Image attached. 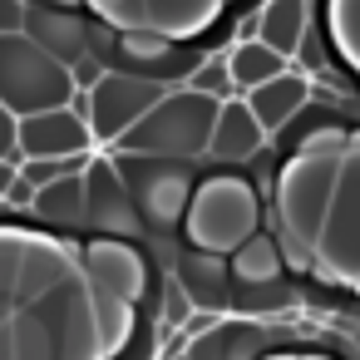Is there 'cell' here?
Segmentation results:
<instances>
[{"label":"cell","instance_id":"cell-18","mask_svg":"<svg viewBox=\"0 0 360 360\" xmlns=\"http://www.w3.org/2000/svg\"><path fill=\"white\" fill-rule=\"evenodd\" d=\"M30 212L50 227H89V183H84V173H70L50 188H40Z\"/></svg>","mask_w":360,"mask_h":360},{"label":"cell","instance_id":"cell-16","mask_svg":"<svg viewBox=\"0 0 360 360\" xmlns=\"http://www.w3.org/2000/svg\"><path fill=\"white\" fill-rule=\"evenodd\" d=\"M70 276H75V266H70V257H65L60 247H50V242H25V252H20V281H15V311L30 306V301H40L45 291H55V286L70 281Z\"/></svg>","mask_w":360,"mask_h":360},{"label":"cell","instance_id":"cell-28","mask_svg":"<svg viewBox=\"0 0 360 360\" xmlns=\"http://www.w3.org/2000/svg\"><path fill=\"white\" fill-rule=\"evenodd\" d=\"M35 193H40L35 183H25V178H15V188L6 193V207H15V212H30V207H35Z\"/></svg>","mask_w":360,"mask_h":360},{"label":"cell","instance_id":"cell-4","mask_svg":"<svg viewBox=\"0 0 360 360\" xmlns=\"http://www.w3.org/2000/svg\"><path fill=\"white\" fill-rule=\"evenodd\" d=\"M114 168L129 183V193H134V202L143 212V227H178V222H188V207H193V193H198L193 163L114 153Z\"/></svg>","mask_w":360,"mask_h":360},{"label":"cell","instance_id":"cell-27","mask_svg":"<svg viewBox=\"0 0 360 360\" xmlns=\"http://www.w3.org/2000/svg\"><path fill=\"white\" fill-rule=\"evenodd\" d=\"M15 134H20V119L0 104V158H25L20 153V143H15Z\"/></svg>","mask_w":360,"mask_h":360},{"label":"cell","instance_id":"cell-33","mask_svg":"<svg viewBox=\"0 0 360 360\" xmlns=\"http://www.w3.org/2000/svg\"><path fill=\"white\" fill-rule=\"evenodd\" d=\"M94 6H99V11H104V6H114V0H94Z\"/></svg>","mask_w":360,"mask_h":360},{"label":"cell","instance_id":"cell-29","mask_svg":"<svg viewBox=\"0 0 360 360\" xmlns=\"http://www.w3.org/2000/svg\"><path fill=\"white\" fill-rule=\"evenodd\" d=\"M25 6H30V0H0V35L25 25Z\"/></svg>","mask_w":360,"mask_h":360},{"label":"cell","instance_id":"cell-3","mask_svg":"<svg viewBox=\"0 0 360 360\" xmlns=\"http://www.w3.org/2000/svg\"><path fill=\"white\" fill-rule=\"evenodd\" d=\"M70 99H75V79L55 55H45L25 30L0 35V104L15 119L65 109Z\"/></svg>","mask_w":360,"mask_h":360},{"label":"cell","instance_id":"cell-9","mask_svg":"<svg viewBox=\"0 0 360 360\" xmlns=\"http://www.w3.org/2000/svg\"><path fill=\"white\" fill-rule=\"evenodd\" d=\"M15 143L25 158H84L94 148V129H89L84 109L65 104V109H45V114L20 119Z\"/></svg>","mask_w":360,"mask_h":360},{"label":"cell","instance_id":"cell-12","mask_svg":"<svg viewBox=\"0 0 360 360\" xmlns=\"http://www.w3.org/2000/svg\"><path fill=\"white\" fill-rule=\"evenodd\" d=\"M262 148H266V129L257 124V114L247 109V99L222 104V109H217V124H212L207 158H212V163H252Z\"/></svg>","mask_w":360,"mask_h":360},{"label":"cell","instance_id":"cell-10","mask_svg":"<svg viewBox=\"0 0 360 360\" xmlns=\"http://www.w3.org/2000/svg\"><path fill=\"white\" fill-rule=\"evenodd\" d=\"M84 183H89V227L94 232H104V237H139L143 232V212H139L129 183L119 178L114 158H89Z\"/></svg>","mask_w":360,"mask_h":360},{"label":"cell","instance_id":"cell-13","mask_svg":"<svg viewBox=\"0 0 360 360\" xmlns=\"http://www.w3.org/2000/svg\"><path fill=\"white\" fill-rule=\"evenodd\" d=\"M178 286H183V296H188L193 306L217 311V306L232 301V286H237V281H232V262H227L222 252L193 247V252L178 257Z\"/></svg>","mask_w":360,"mask_h":360},{"label":"cell","instance_id":"cell-24","mask_svg":"<svg viewBox=\"0 0 360 360\" xmlns=\"http://www.w3.org/2000/svg\"><path fill=\"white\" fill-rule=\"evenodd\" d=\"M330 25H335V45L360 60V0H330Z\"/></svg>","mask_w":360,"mask_h":360},{"label":"cell","instance_id":"cell-23","mask_svg":"<svg viewBox=\"0 0 360 360\" xmlns=\"http://www.w3.org/2000/svg\"><path fill=\"white\" fill-rule=\"evenodd\" d=\"M291 301V286L276 276V281H257V286H232V306L242 311H276Z\"/></svg>","mask_w":360,"mask_h":360},{"label":"cell","instance_id":"cell-8","mask_svg":"<svg viewBox=\"0 0 360 360\" xmlns=\"http://www.w3.org/2000/svg\"><path fill=\"white\" fill-rule=\"evenodd\" d=\"M168 89L143 79V75H129V70H109L94 89H89V129H94V143H119Z\"/></svg>","mask_w":360,"mask_h":360},{"label":"cell","instance_id":"cell-7","mask_svg":"<svg viewBox=\"0 0 360 360\" xmlns=\"http://www.w3.org/2000/svg\"><path fill=\"white\" fill-rule=\"evenodd\" d=\"M321 266L330 276L360 281V153L340 158V178H335V198L326 212V227L316 237Z\"/></svg>","mask_w":360,"mask_h":360},{"label":"cell","instance_id":"cell-32","mask_svg":"<svg viewBox=\"0 0 360 360\" xmlns=\"http://www.w3.org/2000/svg\"><path fill=\"white\" fill-rule=\"evenodd\" d=\"M40 6H65V11H75V6H79V0H40Z\"/></svg>","mask_w":360,"mask_h":360},{"label":"cell","instance_id":"cell-34","mask_svg":"<svg viewBox=\"0 0 360 360\" xmlns=\"http://www.w3.org/2000/svg\"><path fill=\"white\" fill-rule=\"evenodd\" d=\"M0 207H6V198H0Z\"/></svg>","mask_w":360,"mask_h":360},{"label":"cell","instance_id":"cell-17","mask_svg":"<svg viewBox=\"0 0 360 360\" xmlns=\"http://www.w3.org/2000/svg\"><path fill=\"white\" fill-rule=\"evenodd\" d=\"M306 30H311V6L306 0H266L257 11V40L271 45L281 60H296Z\"/></svg>","mask_w":360,"mask_h":360},{"label":"cell","instance_id":"cell-11","mask_svg":"<svg viewBox=\"0 0 360 360\" xmlns=\"http://www.w3.org/2000/svg\"><path fill=\"white\" fill-rule=\"evenodd\" d=\"M45 55H55L65 70L75 60L89 55V20L79 11H65V6H40V0H30L25 6V25H20Z\"/></svg>","mask_w":360,"mask_h":360},{"label":"cell","instance_id":"cell-30","mask_svg":"<svg viewBox=\"0 0 360 360\" xmlns=\"http://www.w3.org/2000/svg\"><path fill=\"white\" fill-rule=\"evenodd\" d=\"M20 163H25V158H0V198H6V193L15 188V178H20Z\"/></svg>","mask_w":360,"mask_h":360},{"label":"cell","instance_id":"cell-31","mask_svg":"<svg viewBox=\"0 0 360 360\" xmlns=\"http://www.w3.org/2000/svg\"><path fill=\"white\" fill-rule=\"evenodd\" d=\"M0 360H15V330L0 326Z\"/></svg>","mask_w":360,"mask_h":360},{"label":"cell","instance_id":"cell-6","mask_svg":"<svg viewBox=\"0 0 360 360\" xmlns=\"http://www.w3.org/2000/svg\"><path fill=\"white\" fill-rule=\"evenodd\" d=\"M335 178H340V158H330V153H306L286 168V178H281V227H286L291 242L316 247V237L326 227V212H330V198H335Z\"/></svg>","mask_w":360,"mask_h":360},{"label":"cell","instance_id":"cell-2","mask_svg":"<svg viewBox=\"0 0 360 360\" xmlns=\"http://www.w3.org/2000/svg\"><path fill=\"white\" fill-rule=\"evenodd\" d=\"M217 99L198 94V89H168L124 139L114 153H143V158H202L212 143V124H217Z\"/></svg>","mask_w":360,"mask_h":360},{"label":"cell","instance_id":"cell-5","mask_svg":"<svg viewBox=\"0 0 360 360\" xmlns=\"http://www.w3.org/2000/svg\"><path fill=\"white\" fill-rule=\"evenodd\" d=\"M188 232H193V247L227 257L257 232V198L247 193V183H232V178L198 183L188 207Z\"/></svg>","mask_w":360,"mask_h":360},{"label":"cell","instance_id":"cell-26","mask_svg":"<svg viewBox=\"0 0 360 360\" xmlns=\"http://www.w3.org/2000/svg\"><path fill=\"white\" fill-rule=\"evenodd\" d=\"M104 75H109V65H104V60H94V55H84V60H75V65H70V79H75V89H79V94H89Z\"/></svg>","mask_w":360,"mask_h":360},{"label":"cell","instance_id":"cell-1","mask_svg":"<svg viewBox=\"0 0 360 360\" xmlns=\"http://www.w3.org/2000/svg\"><path fill=\"white\" fill-rule=\"evenodd\" d=\"M11 330H15V360H99L104 350L94 286L84 276H70L40 301L20 306Z\"/></svg>","mask_w":360,"mask_h":360},{"label":"cell","instance_id":"cell-21","mask_svg":"<svg viewBox=\"0 0 360 360\" xmlns=\"http://www.w3.org/2000/svg\"><path fill=\"white\" fill-rule=\"evenodd\" d=\"M232 281L237 286H257V281H276L281 276V247L271 232H252L232 257Z\"/></svg>","mask_w":360,"mask_h":360},{"label":"cell","instance_id":"cell-22","mask_svg":"<svg viewBox=\"0 0 360 360\" xmlns=\"http://www.w3.org/2000/svg\"><path fill=\"white\" fill-rule=\"evenodd\" d=\"M188 89H198V94H207V99H217V104L242 99V89H237V79H232V70H227V55H207V60L193 70Z\"/></svg>","mask_w":360,"mask_h":360},{"label":"cell","instance_id":"cell-19","mask_svg":"<svg viewBox=\"0 0 360 360\" xmlns=\"http://www.w3.org/2000/svg\"><path fill=\"white\" fill-rule=\"evenodd\" d=\"M227 70H232L237 89H242V94H252V89L271 84L276 75H286V60H281L271 45H262V40L252 35V40H237V45L227 50Z\"/></svg>","mask_w":360,"mask_h":360},{"label":"cell","instance_id":"cell-25","mask_svg":"<svg viewBox=\"0 0 360 360\" xmlns=\"http://www.w3.org/2000/svg\"><path fill=\"white\" fill-rule=\"evenodd\" d=\"M104 20H114L119 30H148V0H114L104 6Z\"/></svg>","mask_w":360,"mask_h":360},{"label":"cell","instance_id":"cell-15","mask_svg":"<svg viewBox=\"0 0 360 360\" xmlns=\"http://www.w3.org/2000/svg\"><path fill=\"white\" fill-rule=\"evenodd\" d=\"M242 99H247V109L257 114V124L266 129V139H276V134L311 104V79L296 75V70H286V75H276L271 84H262V89H252V94H242Z\"/></svg>","mask_w":360,"mask_h":360},{"label":"cell","instance_id":"cell-14","mask_svg":"<svg viewBox=\"0 0 360 360\" xmlns=\"http://www.w3.org/2000/svg\"><path fill=\"white\" fill-rule=\"evenodd\" d=\"M84 281L94 286V291H104V296H119V301H134L139 291H143V281H148V271H143V262L129 252V247H119V242H94L89 252H84Z\"/></svg>","mask_w":360,"mask_h":360},{"label":"cell","instance_id":"cell-20","mask_svg":"<svg viewBox=\"0 0 360 360\" xmlns=\"http://www.w3.org/2000/svg\"><path fill=\"white\" fill-rule=\"evenodd\" d=\"M217 0H148V30L168 35V40H188L202 25H212Z\"/></svg>","mask_w":360,"mask_h":360}]
</instances>
